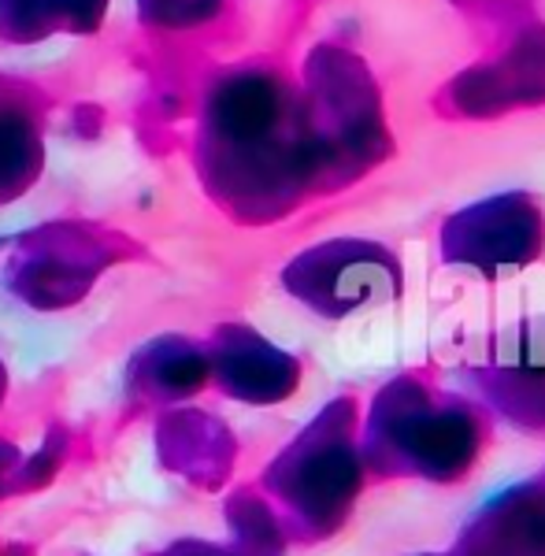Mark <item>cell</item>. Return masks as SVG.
<instances>
[{
	"label": "cell",
	"instance_id": "obj_6",
	"mask_svg": "<svg viewBox=\"0 0 545 556\" xmlns=\"http://www.w3.org/2000/svg\"><path fill=\"white\" fill-rule=\"evenodd\" d=\"M138 8L153 26H193L216 12V0H138Z\"/></svg>",
	"mask_w": 545,
	"mask_h": 556
},
{
	"label": "cell",
	"instance_id": "obj_8",
	"mask_svg": "<svg viewBox=\"0 0 545 556\" xmlns=\"http://www.w3.org/2000/svg\"><path fill=\"white\" fill-rule=\"evenodd\" d=\"M4 390H8V375L0 371V397H4Z\"/></svg>",
	"mask_w": 545,
	"mask_h": 556
},
{
	"label": "cell",
	"instance_id": "obj_2",
	"mask_svg": "<svg viewBox=\"0 0 545 556\" xmlns=\"http://www.w3.org/2000/svg\"><path fill=\"white\" fill-rule=\"evenodd\" d=\"M208 375L238 401H279L293 386V361L249 330H223L208 353Z\"/></svg>",
	"mask_w": 545,
	"mask_h": 556
},
{
	"label": "cell",
	"instance_id": "obj_3",
	"mask_svg": "<svg viewBox=\"0 0 545 556\" xmlns=\"http://www.w3.org/2000/svg\"><path fill=\"white\" fill-rule=\"evenodd\" d=\"M208 356L182 338H160L149 342L130 361V386L149 401L193 397L208 382Z\"/></svg>",
	"mask_w": 545,
	"mask_h": 556
},
{
	"label": "cell",
	"instance_id": "obj_4",
	"mask_svg": "<svg viewBox=\"0 0 545 556\" xmlns=\"http://www.w3.org/2000/svg\"><path fill=\"white\" fill-rule=\"evenodd\" d=\"M104 12V0H0V23L15 41H38L52 26H78V15H86V26H97Z\"/></svg>",
	"mask_w": 545,
	"mask_h": 556
},
{
	"label": "cell",
	"instance_id": "obj_1",
	"mask_svg": "<svg viewBox=\"0 0 545 556\" xmlns=\"http://www.w3.org/2000/svg\"><path fill=\"white\" fill-rule=\"evenodd\" d=\"M109 264L104 245L83 238L78 227H45L30 235V245L15 260L12 290L30 308H71Z\"/></svg>",
	"mask_w": 545,
	"mask_h": 556
},
{
	"label": "cell",
	"instance_id": "obj_5",
	"mask_svg": "<svg viewBox=\"0 0 545 556\" xmlns=\"http://www.w3.org/2000/svg\"><path fill=\"white\" fill-rule=\"evenodd\" d=\"M41 164V141L30 119L15 108H0V197L26 190Z\"/></svg>",
	"mask_w": 545,
	"mask_h": 556
},
{
	"label": "cell",
	"instance_id": "obj_7",
	"mask_svg": "<svg viewBox=\"0 0 545 556\" xmlns=\"http://www.w3.org/2000/svg\"><path fill=\"white\" fill-rule=\"evenodd\" d=\"M160 556H230V553H223V549H216V545H204V542H197V538H190V542H178V545L164 549Z\"/></svg>",
	"mask_w": 545,
	"mask_h": 556
}]
</instances>
